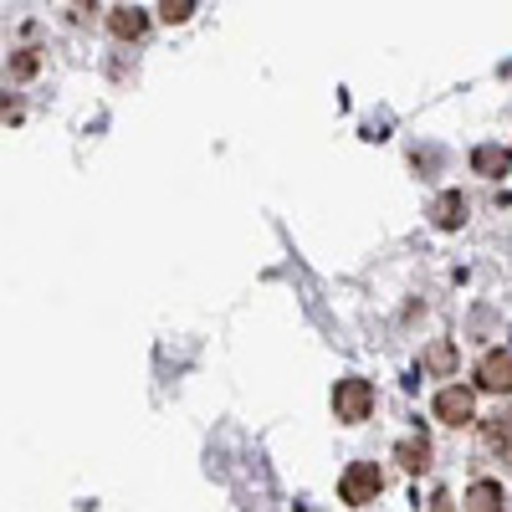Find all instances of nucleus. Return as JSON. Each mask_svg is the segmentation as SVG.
<instances>
[{
	"instance_id": "obj_1",
	"label": "nucleus",
	"mask_w": 512,
	"mask_h": 512,
	"mask_svg": "<svg viewBox=\"0 0 512 512\" xmlns=\"http://www.w3.org/2000/svg\"><path fill=\"white\" fill-rule=\"evenodd\" d=\"M333 410H338V420H344V425L369 420V410H374V384H369V379H338Z\"/></svg>"
},
{
	"instance_id": "obj_2",
	"label": "nucleus",
	"mask_w": 512,
	"mask_h": 512,
	"mask_svg": "<svg viewBox=\"0 0 512 512\" xmlns=\"http://www.w3.org/2000/svg\"><path fill=\"white\" fill-rule=\"evenodd\" d=\"M384 492V477H379V466L374 461H354L344 477H338V497L344 502H354V507H364V502H374Z\"/></svg>"
},
{
	"instance_id": "obj_3",
	"label": "nucleus",
	"mask_w": 512,
	"mask_h": 512,
	"mask_svg": "<svg viewBox=\"0 0 512 512\" xmlns=\"http://www.w3.org/2000/svg\"><path fill=\"white\" fill-rule=\"evenodd\" d=\"M477 384H482V390H492V395H507V390H512V354H507V349L482 354V364H477Z\"/></svg>"
},
{
	"instance_id": "obj_4",
	"label": "nucleus",
	"mask_w": 512,
	"mask_h": 512,
	"mask_svg": "<svg viewBox=\"0 0 512 512\" xmlns=\"http://www.w3.org/2000/svg\"><path fill=\"white\" fill-rule=\"evenodd\" d=\"M482 446H487L497 461L512 466V415H487V420H482Z\"/></svg>"
},
{
	"instance_id": "obj_5",
	"label": "nucleus",
	"mask_w": 512,
	"mask_h": 512,
	"mask_svg": "<svg viewBox=\"0 0 512 512\" xmlns=\"http://www.w3.org/2000/svg\"><path fill=\"white\" fill-rule=\"evenodd\" d=\"M472 390H461V384H451V390H441L436 395V415L446 420V425H466V420H472Z\"/></svg>"
},
{
	"instance_id": "obj_6",
	"label": "nucleus",
	"mask_w": 512,
	"mask_h": 512,
	"mask_svg": "<svg viewBox=\"0 0 512 512\" xmlns=\"http://www.w3.org/2000/svg\"><path fill=\"white\" fill-rule=\"evenodd\" d=\"M472 169H477V175H487V180H497V175H507V169H512V149H502V144H477V149H472Z\"/></svg>"
},
{
	"instance_id": "obj_7",
	"label": "nucleus",
	"mask_w": 512,
	"mask_h": 512,
	"mask_svg": "<svg viewBox=\"0 0 512 512\" xmlns=\"http://www.w3.org/2000/svg\"><path fill=\"white\" fill-rule=\"evenodd\" d=\"M108 31H113L118 41H139V36L149 31V16H144V11H134V6H118V11L108 16Z\"/></svg>"
},
{
	"instance_id": "obj_8",
	"label": "nucleus",
	"mask_w": 512,
	"mask_h": 512,
	"mask_svg": "<svg viewBox=\"0 0 512 512\" xmlns=\"http://www.w3.org/2000/svg\"><path fill=\"white\" fill-rule=\"evenodd\" d=\"M466 512H507V497L497 482H472V492H466Z\"/></svg>"
},
{
	"instance_id": "obj_9",
	"label": "nucleus",
	"mask_w": 512,
	"mask_h": 512,
	"mask_svg": "<svg viewBox=\"0 0 512 512\" xmlns=\"http://www.w3.org/2000/svg\"><path fill=\"white\" fill-rule=\"evenodd\" d=\"M395 461L405 466V472H425V466H431V441H425V436L400 441V446H395Z\"/></svg>"
},
{
	"instance_id": "obj_10",
	"label": "nucleus",
	"mask_w": 512,
	"mask_h": 512,
	"mask_svg": "<svg viewBox=\"0 0 512 512\" xmlns=\"http://www.w3.org/2000/svg\"><path fill=\"white\" fill-rule=\"evenodd\" d=\"M431 221H436L441 231H456V226L466 221V200H461L456 190H451V195H441V200L431 205Z\"/></svg>"
},
{
	"instance_id": "obj_11",
	"label": "nucleus",
	"mask_w": 512,
	"mask_h": 512,
	"mask_svg": "<svg viewBox=\"0 0 512 512\" xmlns=\"http://www.w3.org/2000/svg\"><path fill=\"white\" fill-rule=\"evenodd\" d=\"M190 11H195V0H164V6H159V16H164L169 26H180V21H190Z\"/></svg>"
},
{
	"instance_id": "obj_12",
	"label": "nucleus",
	"mask_w": 512,
	"mask_h": 512,
	"mask_svg": "<svg viewBox=\"0 0 512 512\" xmlns=\"http://www.w3.org/2000/svg\"><path fill=\"white\" fill-rule=\"evenodd\" d=\"M425 364H431V369H441V374H446V369L456 364V349H451V344H436L431 354H425Z\"/></svg>"
},
{
	"instance_id": "obj_13",
	"label": "nucleus",
	"mask_w": 512,
	"mask_h": 512,
	"mask_svg": "<svg viewBox=\"0 0 512 512\" xmlns=\"http://www.w3.org/2000/svg\"><path fill=\"white\" fill-rule=\"evenodd\" d=\"M31 72H36V57L21 52V57H16V77H31Z\"/></svg>"
},
{
	"instance_id": "obj_14",
	"label": "nucleus",
	"mask_w": 512,
	"mask_h": 512,
	"mask_svg": "<svg viewBox=\"0 0 512 512\" xmlns=\"http://www.w3.org/2000/svg\"><path fill=\"white\" fill-rule=\"evenodd\" d=\"M431 512H451V497H446V492H436V497H431Z\"/></svg>"
}]
</instances>
